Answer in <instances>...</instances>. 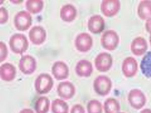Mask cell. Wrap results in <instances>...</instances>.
<instances>
[{
  "mask_svg": "<svg viewBox=\"0 0 151 113\" xmlns=\"http://www.w3.org/2000/svg\"><path fill=\"white\" fill-rule=\"evenodd\" d=\"M52 110L53 113H68L69 106L65 102L57 99L52 102Z\"/></svg>",
  "mask_w": 151,
  "mask_h": 113,
  "instance_id": "obj_21",
  "label": "cell"
},
{
  "mask_svg": "<svg viewBox=\"0 0 151 113\" xmlns=\"http://www.w3.org/2000/svg\"><path fill=\"white\" fill-rule=\"evenodd\" d=\"M104 109L106 113H116L119 109V105L115 99H108L105 102Z\"/></svg>",
  "mask_w": 151,
  "mask_h": 113,
  "instance_id": "obj_24",
  "label": "cell"
},
{
  "mask_svg": "<svg viewBox=\"0 0 151 113\" xmlns=\"http://www.w3.org/2000/svg\"><path fill=\"white\" fill-rule=\"evenodd\" d=\"M85 109L84 107L80 104H76L73 107L70 113H85Z\"/></svg>",
  "mask_w": 151,
  "mask_h": 113,
  "instance_id": "obj_29",
  "label": "cell"
},
{
  "mask_svg": "<svg viewBox=\"0 0 151 113\" xmlns=\"http://www.w3.org/2000/svg\"><path fill=\"white\" fill-rule=\"evenodd\" d=\"M150 44H151V34L150 35Z\"/></svg>",
  "mask_w": 151,
  "mask_h": 113,
  "instance_id": "obj_32",
  "label": "cell"
},
{
  "mask_svg": "<svg viewBox=\"0 0 151 113\" xmlns=\"http://www.w3.org/2000/svg\"><path fill=\"white\" fill-rule=\"evenodd\" d=\"M16 70L15 67L12 64L5 63L0 67V77L5 82L12 81L15 77Z\"/></svg>",
  "mask_w": 151,
  "mask_h": 113,
  "instance_id": "obj_15",
  "label": "cell"
},
{
  "mask_svg": "<svg viewBox=\"0 0 151 113\" xmlns=\"http://www.w3.org/2000/svg\"><path fill=\"white\" fill-rule=\"evenodd\" d=\"M119 42V38L117 33L114 30H109L105 31L102 35L101 43L105 49L109 51L116 48Z\"/></svg>",
  "mask_w": 151,
  "mask_h": 113,
  "instance_id": "obj_3",
  "label": "cell"
},
{
  "mask_svg": "<svg viewBox=\"0 0 151 113\" xmlns=\"http://www.w3.org/2000/svg\"><path fill=\"white\" fill-rule=\"evenodd\" d=\"M141 69L146 77L151 78V51L148 52L142 58Z\"/></svg>",
  "mask_w": 151,
  "mask_h": 113,
  "instance_id": "obj_20",
  "label": "cell"
},
{
  "mask_svg": "<svg viewBox=\"0 0 151 113\" xmlns=\"http://www.w3.org/2000/svg\"><path fill=\"white\" fill-rule=\"evenodd\" d=\"M137 15L141 19L146 20L151 18V1H142L137 8Z\"/></svg>",
  "mask_w": 151,
  "mask_h": 113,
  "instance_id": "obj_18",
  "label": "cell"
},
{
  "mask_svg": "<svg viewBox=\"0 0 151 113\" xmlns=\"http://www.w3.org/2000/svg\"><path fill=\"white\" fill-rule=\"evenodd\" d=\"M19 113H34V112L30 109H24Z\"/></svg>",
  "mask_w": 151,
  "mask_h": 113,
  "instance_id": "obj_31",
  "label": "cell"
},
{
  "mask_svg": "<svg viewBox=\"0 0 151 113\" xmlns=\"http://www.w3.org/2000/svg\"><path fill=\"white\" fill-rule=\"evenodd\" d=\"M111 87L110 79L105 76H99L94 82V89L96 93L101 96L108 94Z\"/></svg>",
  "mask_w": 151,
  "mask_h": 113,
  "instance_id": "obj_6",
  "label": "cell"
},
{
  "mask_svg": "<svg viewBox=\"0 0 151 113\" xmlns=\"http://www.w3.org/2000/svg\"><path fill=\"white\" fill-rule=\"evenodd\" d=\"M87 111L88 113H101L102 106L99 102L93 99L88 103Z\"/></svg>",
  "mask_w": 151,
  "mask_h": 113,
  "instance_id": "obj_25",
  "label": "cell"
},
{
  "mask_svg": "<svg viewBox=\"0 0 151 113\" xmlns=\"http://www.w3.org/2000/svg\"><path fill=\"white\" fill-rule=\"evenodd\" d=\"M53 86V79L48 74H40L35 82V89L37 93L40 94H45L50 92Z\"/></svg>",
  "mask_w": 151,
  "mask_h": 113,
  "instance_id": "obj_2",
  "label": "cell"
},
{
  "mask_svg": "<svg viewBox=\"0 0 151 113\" xmlns=\"http://www.w3.org/2000/svg\"><path fill=\"white\" fill-rule=\"evenodd\" d=\"M50 101L46 97H41L35 102V109L36 113H47L50 109Z\"/></svg>",
  "mask_w": 151,
  "mask_h": 113,
  "instance_id": "obj_19",
  "label": "cell"
},
{
  "mask_svg": "<svg viewBox=\"0 0 151 113\" xmlns=\"http://www.w3.org/2000/svg\"><path fill=\"white\" fill-rule=\"evenodd\" d=\"M76 16L77 10L75 7L71 4L65 5L60 9V18L65 22H72L75 19Z\"/></svg>",
  "mask_w": 151,
  "mask_h": 113,
  "instance_id": "obj_17",
  "label": "cell"
},
{
  "mask_svg": "<svg viewBox=\"0 0 151 113\" xmlns=\"http://www.w3.org/2000/svg\"><path fill=\"white\" fill-rule=\"evenodd\" d=\"M26 7L30 13L37 14L43 9V2L41 0H29L26 2Z\"/></svg>",
  "mask_w": 151,
  "mask_h": 113,
  "instance_id": "obj_22",
  "label": "cell"
},
{
  "mask_svg": "<svg viewBox=\"0 0 151 113\" xmlns=\"http://www.w3.org/2000/svg\"><path fill=\"white\" fill-rule=\"evenodd\" d=\"M93 45L91 36L87 33H82L78 35L75 40V46L78 50L86 52L91 49Z\"/></svg>",
  "mask_w": 151,
  "mask_h": 113,
  "instance_id": "obj_8",
  "label": "cell"
},
{
  "mask_svg": "<svg viewBox=\"0 0 151 113\" xmlns=\"http://www.w3.org/2000/svg\"><path fill=\"white\" fill-rule=\"evenodd\" d=\"M52 72L56 79L61 81L67 79L69 77V67L64 62L58 61L53 64Z\"/></svg>",
  "mask_w": 151,
  "mask_h": 113,
  "instance_id": "obj_11",
  "label": "cell"
},
{
  "mask_svg": "<svg viewBox=\"0 0 151 113\" xmlns=\"http://www.w3.org/2000/svg\"><path fill=\"white\" fill-rule=\"evenodd\" d=\"M0 47H1V55H0V62H4L7 58L8 55V50L5 44L1 42H0Z\"/></svg>",
  "mask_w": 151,
  "mask_h": 113,
  "instance_id": "obj_28",
  "label": "cell"
},
{
  "mask_svg": "<svg viewBox=\"0 0 151 113\" xmlns=\"http://www.w3.org/2000/svg\"><path fill=\"white\" fill-rule=\"evenodd\" d=\"M130 98L131 101L134 102L136 106H141V104L144 101L142 94L137 91L133 92L130 96Z\"/></svg>",
  "mask_w": 151,
  "mask_h": 113,
  "instance_id": "obj_26",
  "label": "cell"
},
{
  "mask_svg": "<svg viewBox=\"0 0 151 113\" xmlns=\"http://www.w3.org/2000/svg\"><path fill=\"white\" fill-rule=\"evenodd\" d=\"M29 37L33 44L40 45L46 39L47 33L41 26H35L29 31Z\"/></svg>",
  "mask_w": 151,
  "mask_h": 113,
  "instance_id": "obj_12",
  "label": "cell"
},
{
  "mask_svg": "<svg viewBox=\"0 0 151 113\" xmlns=\"http://www.w3.org/2000/svg\"><path fill=\"white\" fill-rule=\"evenodd\" d=\"M120 8V2L117 0H105L101 5V12L107 17H111L116 15Z\"/></svg>",
  "mask_w": 151,
  "mask_h": 113,
  "instance_id": "obj_5",
  "label": "cell"
},
{
  "mask_svg": "<svg viewBox=\"0 0 151 113\" xmlns=\"http://www.w3.org/2000/svg\"><path fill=\"white\" fill-rule=\"evenodd\" d=\"M19 67L21 72L24 74H31L36 70V60L32 56L24 55L20 60Z\"/></svg>",
  "mask_w": 151,
  "mask_h": 113,
  "instance_id": "obj_7",
  "label": "cell"
},
{
  "mask_svg": "<svg viewBox=\"0 0 151 113\" xmlns=\"http://www.w3.org/2000/svg\"><path fill=\"white\" fill-rule=\"evenodd\" d=\"M124 66L125 74L127 75H132L137 69L136 60L132 57L127 58L124 63Z\"/></svg>",
  "mask_w": 151,
  "mask_h": 113,
  "instance_id": "obj_23",
  "label": "cell"
},
{
  "mask_svg": "<svg viewBox=\"0 0 151 113\" xmlns=\"http://www.w3.org/2000/svg\"><path fill=\"white\" fill-rule=\"evenodd\" d=\"M76 72L80 77H89L93 72V67L88 60H80L76 67Z\"/></svg>",
  "mask_w": 151,
  "mask_h": 113,
  "instance_id": "obj_16",
  "label": "cell"
},
{
  "mask_svg": "<svg viewBox=\"0 0 151 113\" xmlns=\"http://www.w3.org/2000/svg\"><path fill=\"white\" fill-rule=\"evenodd\" d=\"M112 59L110 54L106 52L100 53L95 60L96 69L100 72H105L110 69L111 67Z\"/></svg>",
  "mask_w": 151,
  "mask_h": 113,
  "instance_id": "obj_9",
  "label": "cell"
},
{
  "mask_svg": "<svg viewBox=\"0 0 151 113\" xmlns=\"http://www.w3.org/2000/svg\"><path fill=\"white\" fill-rule=\"evenodd\" d=\"M57 92L60 98L65 99L72 98L75 94L74 84L69 82H63L59 84L57 87Z\"/></svg>",
  "mask_w": 151,
  "mask_h": 113,
  "instance_id": "obj_10",
  "label": "cell"
},
{
  "mask_svg": "<svg viewBox=\"0 0 151 113\" xmlns=\"http://www.w3.org/2000/svg\"><path fill=\"white\" fill-rule=\"evenodd\" d=\"M9 15L7 9L4 7H1L0 9V23L1 24H5L8 20Z\"/></svg>",
  "mask_w": 151,
  "mask_h": 113,
  "instance_id": "obj_27",
  "label": "cell"
},
{
  "mask_svg": "<svg viewBox=\"0 0 151 113\" xmlns=\"http://www.w3.org/2000/svg\"><path fill=\"white\" fill-rule=\"evenodd\" d=\"M9 45L12 51L16 54H22L28 48L29 43L26 36L17 33L12 35L9 40Z\"/></svg>",
  "mask_w": 151,
  "mask_h": 113,
  "instance_id": "obj_1",
  "label": "cell"
},
{
  "mask_svg": "<svg viewBox=\"0 0 151 113\" xmlns=\"http://www.w3.org/2000/svg\"><path fill=\"white\" fill-rule=\"evenodd\" d=\"M146 30L149 33L151 34V18L148 19L146 21L145 24Z\"/></svg>",
  "mask_w": 151,
  "mask_h": 113,
  "instance_id": "obj_30",
  "label": "cell"
},
{
  "mask_svg": "<svg viewBox=\"0 0 151 113\" xmlns=\"http://www.w3.org/2000/svg\"><path fill=\"white\" fill-rule=\"evenodd\" d=\"M131 49L134 54L142 55L148 49V44L146 40L142 37L136 38L131 43Z\"/></svg>",
  "mask_w": 151,
  "mask_h": 113,
  "instance_id": "obj_14",
  "label": "cell"
},
{
  "mask_svg": "<svg viewBox=\"0 0 151 113\" xmlns=\"http://www.w3.org/2000/svg\"><path fill=\"white\" fill-rule=\"evenodd\" d=\"M104 27V20L101 16H92L88 21V28L89 31L93 34H97L101 33Z\"/></svg>",
  "mask_w": 151,
  "mask_h": 113,
  "instance_id": "obj_13",
  "label": "cell"
},
{
  "mask_svg": "<svg viewBox=\"0 0 151 113\" xmlns=\"http://www.w3.org/2000/svg\"><path fill=\"white\" fill-rule=\"evenodd\" d=\"M32 21V17L28 12L21 11L15 16L14 25L18 30L26 31L31 26Z\"/></svg>",
  "mask_w": 151,
  "mask_h": 113,
  "instance_id": "obj_4",
  "label": "cell"
}]
</instances>
